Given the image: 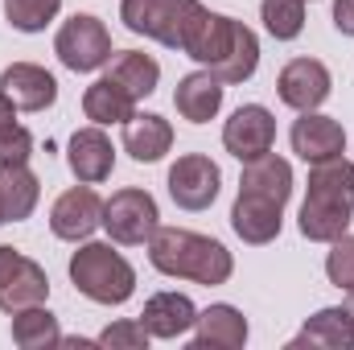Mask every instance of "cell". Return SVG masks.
Returning <instances> with one entry per match:
<instances>
[{"mask_svg":"<svg viewBox=\"0 0 354 350\" xmlns=\"http://www.w3.org/2000/svg\"><path fill=\"white\" fill-rule=\"evenodd\" d=\"M292 198V165L276 153H264L256 161H243L239 194L231 206V227L243 243L264 248L284 227V206Z\"/></svg>","mask_w":354,"mask_h":350,"instance_id":"cell-1","label":"cell"},{"mask_svg":"<svg viewBox=\"0 0 354 350\" xmlns=\"http://www.w3.org/2000/svg\"><path fill=\"white\" fill-rule=\"evenodd\" d=\"M354 219V161L330 157L309 169V194L301 202V235L309 243H334Z\"/></svg>","mask_w":354,"mask_h":350,"instance_id":"cell-2","label":"cell"},{"mask_svg":"<svg viewBox=\"0 0 354 350\" xmlns=\"http://www.w3.org/2000/svg\"><path fill=\"white\" fill-rule=\"evenodd\" d=\"M149 264L161 276L194 280V284H206V288L227 284L231 272H235L231 252L218 239L185 231V227H157L153 239H149Z\"/></svg>","mask_w":354,"mask_h":350,"instance_id":"cell-3","label":"cell"},{"mask_svg":"<svg viewBox=\"0 0 354 350\" xmlns=\"http://www.w3.org/2000/svg\"><path fill=\"white\" fill-rule=\"evenodd\" d=\"M71 284L95 305H124L136 293V268L111 243L83 239L79 252H71Z\"/></svg>","mask_w":354,"mask_h":350,"instance_id":"cell-4","label":"cell"},{"mask_svg":"<svg viewBox=\"0 0 354 350\" xmlns=\"http://www.w3.org/2000/svg\"><path fill=\"white\" fill-rule=\"evenodd\" d=\"M202 0H120V21L140 33L153 37L169 50H181L189 21L198 17Z\"/></svg>","mask_w":354,"mask_h":350,"instance_id":"cell-5","label":"cell"},{"mask_svg":"<svg viewBox=\"0 0 354 350\" xmlns=\"http://www.w3.org/2000/svg\"><path fill=\"white\" fill-rule=\"evenodd\" d=\"M161 227V210H157V198L140 185H128V190H115L107 202H103V231L111 235V243L120 248H140L153 239V231Z\"/></svg>","mask_w":354,"mask_h":350,"instance_id":"cell-6","label":"cell"},{"mask_svg":"<svg viewBox=\"0 0 354 350\" xmlns=\"http://www.w3.org/2000/svg\"><path fill=\"white\" fill-rule=\"evenodd\" d=\"M54 54H58V62H62L66 71L91 75V71L107 66L115 50H111V33H107V25H103L99 17L75 12L71 21H62V29H58V37H54Z\"/></svg>","mask_w":354,"mask_h":350,"instance_id":"cell-7","label":"cell"},{"mask_svg":"<svg viewBox=\"0 0 354 350\" xmlns=\"http://www.w3.org/2000/svg\"><path fill=\"white\" fill-rule=\"evenodd\" d=\"M46 297H50L46 268L29 256H21L17 248L0 243V309L12 317L29 305H46Z\"/></svg>","mask_w":354,"mask_h":350,"instance_id":"cell-8","label":"cell"},{"mask_svg":"<svg viewBox=\"0 0 354 350\" xmlns=\"http://www.w3.org/2000/svg\"><path fill=\"white\" fill-rule=\"evenodd\" d=\"M103 227V198L91 190L87 181L71 185L66 194H58V202L50 206V231L66 243H83Z\"/></svg>","mask_w":354,"mask_h":350,"instance_id":"cell-9","label":"cell"},{"mask_svg":"<svg viewBox=\"0 0 354 350\" xmlns=\"http://www.w3.org/2000/svg\"><path fill=\"white\" fill-rule=\"evenodd\" d=\"M223 174L206 153H185L169 165V198L181 210H206L218 198Z\"/></svg>","mask_w":354,"mask_h":350,"instance_id":"cell-10","label":"cell"},{"mask_svg":"<svg viewBox=\"0 0 354 350\" xmlns=\"http://www.w3.org/2000/svg\"><path fill=\"white\" fill-rule=\"evenodd\" d=\"M239 25H243V21H235V17H223V12H210V8L202 4V8H198V17H194V21H189V29H185L181 54H185V58H194L198 66L214 71V66H218V62L231 54Z\"/></svg>","mask_w":354,"mask_h":350,"instance_id":"cell-11","label":"cell"},{"mask_svg":"<svg viewBox=\"0 0 354 350\" xmlns=\"http://www.w3.org/2000/svg\"><path fill=\"white\" fill-rule=\"evenodd\" d=\"M223 145L235 161H256L272 153L276 145V120L264 103H243L227 124H223Z\"/></svg>","mask_w":354,"mask_h":350,"instance_id":"cell-12","label":"cell"},{"mask_svg":"<svg viewBox=\"0 0 354 350\" xmlns=\"http://www.w3.org/2000/svg\"><path fill=\"white\" fill-rule=\"evenodd\" d=\"M330 87H334V79H330L326 62H317V58H292L276 79L280 103L292 111H317L330 99Z\"/></svg>","mask_w":354,"mask_h":350,"instance_id":"cell-13","label":"cell"},{"mask_svg":"<svg viewBox=\"0 0 354 350\" xmlns=\"http://www.w3.org/2000/svg\"><path fill=\"white\" fill-rule=\"evenodd\" d=\"M288 140H292V153L305 165H317V161H330V157L346 153V128L334 116H322V111H301V120H292Z\"/></svg>","mask_w":354,"mask_h":350,"instance_id":"cell-14","label":"cell"},{"mask_svg":"<svg viewBox=\"0 0 354 350\" xmlns=\"http://www.w3.org/2000/svg\"><path fill=\"white\" fill-rule=\"evenodd\" d=\"M0 91L17 103V111H46L58 99V79L37 62H12L0 75Z\"/></svg>","mask_w":354,"mask_h":350,"instance_id":"cell-15","label":"cell"},{"mask_svg":"<svg viewBox=\"0 0 354 350\" xmlns=\"http://www.w3.org/2000/svg\"><path fill=\"white\" fill-rule=\"evenodd\" d=\"M66 165H71V174L79 177V181H87V185H99V181L111 177V169H115V149H111V140H107V132L99 124L79 128L71 136Z\"/></svg>","mask_w":354,"mask_h":350,"instance_id":"cell-16","label":"cell"},{"mask_svg":"<svg viewBox=\"0 0 354 350\" xmlns=\"http://www.w3.org/2000/svg\"><path fill=\"white\" fill-rule=\"evenodd\" d=\"M248 342V317L235 305H210L194 322V350H239Z\"/></svg>","mask_w":354,"mask_h":350,"instance_id":"cell-17","label":"cell"},{"mask_svg":"<svg viewBox=\"0 0 354 350\" xmlns=\"http://www.w3.org/2000/svg\"><path fill=\"white\" fill-rule=\"evenodd\" d=\"M174 149V124L165 116H153V111H136L132 120H124V153L140 165H153L161 161L165 153Z\"/></svg>","mask_w":354,"mask_h":350,"instance_id":"cell-18","label":"cell"},{"mask_svg":"<svg viewBox=\"0 0 354 350\" xmlns=\"http://www.w3.org/2000/svg\"><path fill=\"white\" fill-rule=\"evenodd\" d=\"M140 322H145L149 338H165V342H174V338H181V334L194 330L198 309H194V301H189L185 293H157V297L145 301Z\"/></svg>","mask_w":354,"mask_h":350,"instance_id":"cell-19","label":"cell"},{"mask_svg":"<svg viewBox=\"0 0 354 350\" xmlns=\"http://www.w3.org/2000/svg\"><path fill=\"white\" fill-rule=\"evenodd\" d=\"M223 83L202 66V71H194V75H185L174 91V103H177V116L181 120H189V124H206V120H214L218 116V107H223Z\"/></svg>","mask_w":354,"mask_h":350,"instance_id":"cell-20","label":"cell"},{"mask_svg":"<svg viewBox=\"0 0 354 350\" xmlns=\"http://www.w3.org/2000/svg\"><path fill=\"white\" fill-rule=\"evenodd\" d=\"M288 347L292 350H301V347H309V350H354L351 313H346V309H322V313H313Z\"/></svg>","mask_w":354,"mask_h":350,"instance_id":"cell-21","label":"cell"},{"mask_svg":"<svg viewBox=\"0 0 354 350\" xmlns=\"http://www.w3.org/2000/svg\"><path fill=\"white\" fill-rule=\"evenodd\" d=\"M83 116H87L91 124H99V128L124 124V120L136 116V99L120 87L111 75H103V79H95V83L83 91Z\"/></svg>","mask_w":354,"mask_h":350,"instance_id":"cell-22","label":"cell"},{"mask_svg":"<svg viewBox=\"0 0 354 350\" xmlns=\"http://www.w3.org/2000/svg\"><path fill=\"white\" fill-rule=\"evenodd\" d=\"M41 181L29 165H0V206L8 223H25L37 210Z\"/></svg>","mask_w":354,"mask_h":350,"instance_id":"cell-23","label":"cell"},{"mask_svg":"<svg viewBox=\"0 0 354 350\" xmlns=\"http://www.w3.org/2000/svg\"><path fill=\"white\" fill-rule=\"evenodd\" d=\"M107 75L128 91L136 103L149 99V95L157 91V83H161V66H157V58H149V54H140V50H115L111 62H107Z\"/></svg>","mask_w":354,"mask_h":350,"instance_id":"cell-24","label":"cell"},{"mask_svg":"<svg viewBox=\"0 0 354 350\" xmlns=\"http://www.w3.org/2000/svg\"><path fill=\"white\" fill-rule=\"evenodd\" d=\"M12 342L21 350H46L62 342V330H58V317L46 309V305H29L21 313H12Z\"/></svg>","mask_w":354,"mask_h":350,"instance_id":"cell-25","label":"cell"},{"mask_svg":"<svg viewBox=\"0 0 354 350\" xmlns=\"http://www.w3.org/2000/svg\"><path fill=\"white\" fill-rule=\"evenodd\" d=\"M256 66H260V42H256V33H252L248 25H239L231 54H227L210 75H214L223 87H239V83H248V79L256 75Z\"/></svg>","mask_w":354,"mask_h":350,"instance_id":"cell-26","label":"cell"},{"mask_svg":"<svg viewBox=\"0 0 354 350\" xmlns=\"http://www.w3.org/2000/svg\"><path fill=\"white\" fill-rule=\"evenodd\" d=\"M260 21L276 42H292L305 29V0H264Z\"/></svg>","mask_w":354,"mask_h":350,"instance_id":"cell-27","label":"cell"},{"mask_svg":"<svg viewBox=\"0 0 354 350\" xmlns=\"http://www.w3.org/2000/svg\"><path fill=\"white\" fill-rule=\"evenodd\" d=\"M58 8H62V0H4V17L21 33H41L58 17Z\"/></svg>","mask_w":354,"mask_h":350,"instance_id":"cell-28","label":"cell"},{"mask_svg":"<svg viewBox=\"0 0 354 350\" xmlns=\"http://www.w3.org/2000/svg\"><path fill=\"white\" fill-rule=\"evenodd\" d=\"M326 276H330V284H338V288H354V235H338L334 243H330V256H326Z\"/></svg>","mask_w":354,"mask_h":350,"instance_id":"cell-29","label":"cell"},{"mask_svg":"<svg viewBox=\"0 0 354 350\" xmlns=\"http://www.w3.org/2000/svg\"><path fill=\"white\" fill-rule=\"evenodd\" d=\"M95 347H111V350H145L149 347V330H145V322H111L99 338H95Z\"/></svg>","mask_w":354,"mask_h":350,"instance_id":"cell-30","label":"cell"},{"mask_svg":"<svg viewBox=\"0 0 354 350\" xmlns=\"http://www.w3.org/2000/svg\"><path fill=\"white\" fill-rule=\"evenodd\" d=\"M29 157H33V132L8 124L0 132V165H29Z\"/></svg>","mask_w":354,"mask_h":350,"instance_id":"cell-31","label":"cell"},{"mask_svg":"<svg viewBox=\"0 0 354 350\" xmlns=\"http://www.w3.org/2000/svg\"><path fill=\"white\" fill-rule=\"evenodd\" d=\"M334 29L354 37V0H334Z\"/></svg>","mask_w":354,"mask_h":350,"instance_id":"cell-32","label":"cell"},{"mask_svg":"<svg viewBox=\"0 0 354 350\" xmlns=\"http://www.w3.org/2000/svg\"><path fill=\"white\" fill-rule=\"evenodd\" d=\"M8 124H17V103H12V99L0 91V132H4Z\"/></svg>","mask_w":354,"mask_h":350,"instance_id":"cell-33","label":"cell"},{"mask_svg":"<svg viewBox=\"0 0 354 350\" xmlns=\"http://www.w3.org/2000/svg\"><path fill=\"white\" fill-rule=\"evenodd\" d=\"M346 313H351V322H354V288H351V301H346Z\"/></svg>","mask_w":354,"mask_h":350,"instance_id":"cell-34","label":"cell"},{"mask_svg":"<svg viewBox=\"0 0 354 350\" xmlns=\"http://www.w3.org/2000/svg\"><path fill=\"white\" fill-rule=\"evenodd\" d=\"M4 223H8V219H4V206H0V227H4Z\"/></svg>","mask_w":354,"mask_h":350,"instance_id":"cell-35","label":"cell"}]
</instances>
